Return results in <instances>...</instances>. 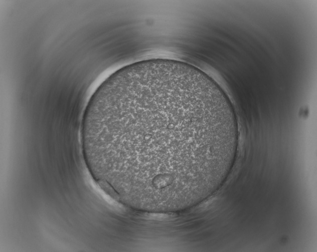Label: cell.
<instances>
[{"label": "cell", "mask_w": 317, "mask_h": 252, "mask_svg": "<svg viewBox=\"0 0 317 252\" xmlns=\"http://www.w3.org/2000/svg\"><path fill=\"white\" fill-rule=\"evenodd\" d=\"M85 159L98 180L133 209L192 208L224 183L235 163L239 125L212 78L188 63L153 58L116 70L85 108Z\"/></svg>", "instance_id": "obj_1"}]
</instances>
